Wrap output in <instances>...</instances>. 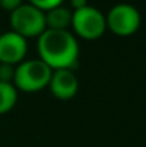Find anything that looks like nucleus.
Here are the masks:
<instances>
[{"label": "nucleus", "instance_id": "f257e3e1", "mask_svg": "<svg viewBox=\"0 0 146 147\" xmlns=\"http://www.w3.org/2000/svg\"><path fill=\"white\" fill-rule=\"evenodd\" d=\"M37 51L52 70H72L77 66L79 43L69 30L46 29L37 37Z\"/></svg>", "mask_w": 146, "mask_h": 147}, {"label": "nucleus", "instance_id": "f03ea898", "mask_svg": "<svg viewBox=\"0 0 146 147\" xmlns=\"http://www.w3.org/2000/svg\"><path fill=\"white\" fill-rule=\"evenodd\" d=\"M52 73L53 70L40 59L24 60L19 63L17 67L14 69L13 83L14 87L22 92L26 93L39 92L49 86Z\"/></svg>", "mask_w": 146, "mask_h": 147}, {"label": "nucleus", "instance_id": "7ed1b4c3", "mask_svg": "<svg viewBox=\"0 0 146 147\" xmlns=\"http://www.w3.org/2000/svg\"><path fill=\"white\" fill-rule=\"evenodd\" d=\"M12 32L22 37H39L46 30L45 13L29 3H23L10 13Z\"/></svg>", "mask_w": 146, "mask_h": 147}, {"label": "nucleus", "instance_id": "20e7f679", "mask_svg": "<svg viewBox=\"0 0 146 147\" xmlns=\"http://www.w3.org/2000/svg\"><path fill=\"white\" fill-rule=\"evenodd\" d=\"M72 27L75 33L85 40H97L106 32V17L96 7L86 6L75 10L72 14Z\"/></svg>", "mask_w": 146, "mask_h": 147}, {"label": "nucleus", "instance_id": "39448f33", "mask_svg": "<svg viewBox=\"0 0 146 147\" xmlns=\"http://www.w3.org/2000/svg\"><path fill=\"white\" fill-rule=\"evenodd\" d=\"M105 17L106 27L116 36L122 37L132 36L133 33H136L142 22L139 10L135 6L126 3H119L113 6Z\"/></svg>", "mask_w": 146, "mask_h": 147}, {"label": "nucleus", "instance_id": "423d86ee", "mask_svg": "<svg viewBox=\"0 0 146 147\" xmlns=\"http://www.w3.org/2000/svg\"><path fill=\"white\" fill-rule=\"evenodd\" d=\"M27 53V42L14 32H6L0 36V63L19 64Z\"/></svg>", "mask_w": 146, "mask_h": 147}, {"label": "nucleus", "instance_id": "0eeeda50", "mask_svg": "<svg viewBox=\"0 0 146 147\" xmlns=\"http://www.w3.org/2000/svg\"><path fill=\"white\" fill-rule=\"evenodd\" d=\"M49 89L52 94L59 100H70L76 96L79 90V80L72 70H53Z\"/></svg>", "mask_w": 146, "mask_h": 147}, {"label": "nucleus", "instance_id": "6e6552de", "mask_svg": "<svg viewBox=\"0 0 146 147\" xmlns=\"http://www.w3.org/2000/svg\"><path fill=\"white\" fill-rule=\"evenodd\" d=\"M72 11L67 7L59 6L56 9H52L45 13L46 20V29L50 30H67L69 26H72Z\"/></svg>", "mask_w": 146, "mask_h": 147}, {"label": "nucleus", "instance_id": "1a4fd4ad", "mask_svg": "<svg viewBox=\"0 0 146 147\" xmlns=\"http://www.w3.org/2000/svg\"><path fill=\"white\" fill-rule=\"evenodd\" d=\"M17 101V90L12 83L0 82V114L10 111Z\"/></svg>", "mask_w": 146, "mask_h": 147}, {"label": "nucleus", "instance_id": "9d476101", "mask_svg": "<svg viewBox=\"0 0 146 147\" xmlns=\"http://www.w3.org/2000/svg\"><path fill=\"white\" fill-rule=\"evenodd\" d=\"M62 3H63V0H29V4L35 6L36 9L42 10L43 13L62 6Z\"/></svg>", "mask_w": 146, "mask_h": 147}, {"label": "nucleus", "instance_id": "9b49d317", "mask_svg": "<svg viewBox=\"0 0 146 147\" xmlns=\"http://www.w3.org/2000/svg\"><path fill=\"white\" fill-rule=\"evenodd\" d=\"M14 77V67L12 64L0 63V82L1 83H12Z\"/></svg>", "mask_w": 146, "mask_h": 147}, {"label": "nucleus", "instance_id": "f8f14e48", "mask_svg": "<svg viewBox=\"0 0 146 147\" xmlns=\"http://www.w3.org/2000/svg\"><path fill=\"white\" fill-rule=\"evenodd\" d=\"M23 4V0H0V6L4 9V10H7V11H13V10H16L19 6H22Z\"/></svg>", "mask_w": 146, "mask_h": 147}, {"label": "nucleus", "instance_id": "ddd939ff", "mask_svg": "<svg viewBox=\"0 0 146 147\" xmlns=\"http://www.w3.org/2000/svg\"><path fill=\"white\" fill-rule=\"evenodd\" d=\"M70 4H72V7L75 10H80V9L89 6L88 4V0H70Z\"/></svg>", "mask_w": 146, "mask_h": 147}]
</instances>
